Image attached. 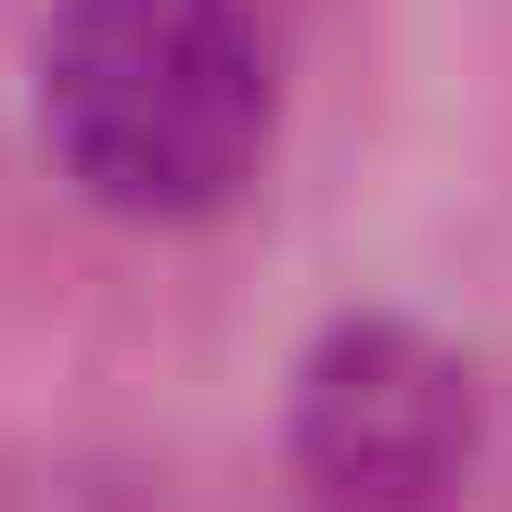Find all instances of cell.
<instances>
[{
	"mask_svg": "<svg viewBox=\"0 0 512 512\" xmlns=\"http://www.w3.org/2000/svg\"><path fill=\"white\" fill-rule=\"evenodd\" d=\"M282 64L256 0H64L39 39V128L116 218H205L256 180Z\"/></svg>",
	"mask_w": 512,
	"mask_h": 512,
	"instance_id": "1",
	"label": "cell"
},
{
	"mask_svg": "<svg viewBox=\"0 0 512 512\" xmlns=\"http://www.w3.org/2000/svg\"><path fill=\"white\" fill-rule=\"evenodd\" d=\"M295 461H308L320 500H346V512H423L474 461V384L410 320H359V333H333L308 359Z\"/></svg>",
	"mask_w": 512,
	"mask_h": 512,
	"instance_id": "2",
	"label": "cell"
}]
</instances>
